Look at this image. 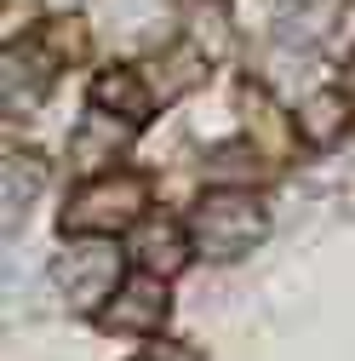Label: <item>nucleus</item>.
I'll return each instance as SVG.
<instances>
[{"mask_svg": "<svg viewBox=\"0 0 355 361\" xmlns=\"http://www.w3.org/2000/svg\"><path fill=\"white\" fill-rule=\"evenodd\" d=\"M166 287H161V276H132L120 293H115V304L104 310V327L109 333H155L161 322H166Z\"/></svg>", "mask_w": 355, "mask_h": 361, "instance_id": "nucleus-4", "label": "nucleus"}, {"mask_svg": "<svg viewBox=\"0 0 355 361\" xmlns=\"http://www.w3.org/2000/svg\"><path fill=\"white\" fill-rule=\"evenodd\" d=\"M115 144H126V126H115V121H86L75 138H69V155L80 161V166H98L104 155H115Z\"/></svg>", "mask_w": 355, "mask_h": 361, "instance_id": "nucleus-9", "label": "nucleus"}, {"mask_svg": "<svg viewBox=\"0 0 355 361\" xmlns=\"http://www.w3.org/2000/svg\"><path fill=\"white\" fill-rule=\"evenodd\" d=\"M144 201H149V184H144L138 172L92 178L80 195H69V207H63V235H115V230H126V224L144 212Z\"/></svg>", "mask_w": 355, "mask_h": 361, "instance_id": "nucleus-2", "label": "nucleus"}, {"mask_svg": "<svg viewBox=\"0 0 355 361\" xmlns=\"http://www.w3.org/2000/svg\"><path fill=\"white\" fill-rule=\"evenodd\" d=\"M138 361H195V355H189L184 344H155V350H144Z\"/></svg>", "mask_w": 355, "mask_h": 361, "instance_id": "nucleus-13", "label": "nucleus"}, {"mask_svg": "<svg viewBox=\"0 0 355 361\" xmlns=\"http://www.w3.org/2000/svg\"><path fill=\"white\" fill-rule=\"evenodd\" d=\"M349 92H355V63H349Z\"/></svg>", "mask_w": 355, "mask_h": 361, "instance_id": "nucleus-15", "label": "nucleus"}, {"mask_svg": "<svg viewBox=\"0 0 355 361\" xmlns=\"http://www.w3.org/2000/svg\"><path fill=\"white\" fill-rule=\"evenodd\" d=\"M195 69H201V58H195L189 47H178V52L166 58V80H161V98H172V92H184V86L195 80Z\"/></svg>", "mask_w": 355, "mask_h": 361, "instance_id": "nucleus-12", "label": "nucleus"}, {"mask_svg": "<svg viewBox=\"0 0 355 361\" xmlns=\"http://www.w3.org/2000/svg\"><path fill=\"white\" fill-rule=\"evenodd\" d=\"M132 258H144V276H178L184 269V230L178 224H144L132 235Z\"/></svg>", "mask_w": 355, "mask_h": 361, "instance_id": "nucleus-6", "label": "nucleus"}, {"mask_svg": "<svg viewBox=\"0 0 355 361\" xmlns=\"http://www.w3.org/2000/svg\"><path fill=\"white\" fill-rule=\"evenodd\" d=\"M40 47H46L58 63H63V58H80V52H86V29H80L75 18H69V23L58 18V23H46V29H40Z\"/></svg>", "mask_w": 355, "mask_h": 361, "instance_id": "nucleus-11", "label": "nucleus"}, {"mask_svg": "<svg viewBox=\"0 0 355 361\" xmlns=\"http://www.w3.org/2000/svg\"><path fill=\"white\" fill-rule=\"evenodd\" d=\"M52 281L58 293L69 298V310H98L104 298H115L126 281H120V252L115 241H80L69 247L58 264H52Z\"/></svg>", "mask_w": 355, "mask_h": 361, "instance_id": "nucleus-3", "label": "nucleus"}, {"mask_svg": "<svg viewBox=\"0 0 355 361\" xmlns=\"http://www.w3.org/2000/svg\"><path fill=\"white\" fill-rule=\"evenodd\" d=\"M40 92H46V75H40V63H29L18 47L6 52V63H0V109L6 115H23L40 104Z\"/></svg>", "mask_w": 355, "mask_h": 361, "instance_id": "nucleus-7", "label": "nucleus"}, {"mask_svg": "<svg viewBox=\"0 0 355 361\" xmlns=\"http://www.w3.org/2000/svg\"><path fill=\"white\" fill-rule=\"evenodd\" d=\"M92 104H98V109H115V121L132 126V121H144V115H149L155 92L144 86L138 69H104V75L92 80Z\"/></svg>", "mask_w": 355, "mask_h": 361, "instance_id": "nucleus-5", "label": "nucleus"}, {"mask_svg": "<svg viewBox=\"0 0 355 361\" xmlns=\"http://www.w3.org/2000/svg\"><path fill=\"white\" fill-rule=\"evenodd\" d=\"M304 132H309V144H332L338 132H344V92H316L304 104Z\"/></svg>", "mask_w": 355, "mask_h": 361, "instance_id": "nucleus-10", "label": "nucleus"}, {"mask_svg": "<svg viewBox=\"0 0 355 361\" xmlns=\"http://www.w3.org/2000/svg\"><path fill=\"white\" fill-rule=\"evenodd\" d=\"M46 6H52V12H75V6H80V0H46Z\"/></svg>", "mask_w": 355, "mask_h": 361, "instance_id": "nucleus-14", "label": "nucleus"}, {"mask_svg": "<svg viewBox=\"0 0 355 361\" xmlns=\"http://www.w3.org/2000/svg\"><path fill=\"white\" fill-rule=\"evenodd\" d=\"M40 184H46V166H40L35 155H6V166H0V201H6V224L40 195Z\"/></svg>", "mask_w": 355, "mask_h": 361, "instance_id": "nucleus-8", "label": "nucleus"}, {"mask_svg": "<svg viewBox=\"0 0 355 361\" xmlns=\"http://www.w3.org/2000/svg\"><path fill=\"white\" fill-rule=\"evenodd\" d=\"M270 235V207L247 190H212L189 212V241L206 258H241Z\"/></svg>", "mask_w": 355, "mask_h": 361, "instance_id": "nucleus-1", "label": "nucleus"}]
</instances>
